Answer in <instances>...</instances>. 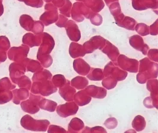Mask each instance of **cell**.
<instances>
[{
	"label": "cell",
	"instance_id": "cell-2",
	"mask_svg": "<svg viewBox=\"0 0 158 133\" xmlns=\"http://www.w3.org/2000/svg\"><path fill=\"white\" fill-rule=\"evenodd\" d=\"M19 1L24 2L27 6H30L31 7H41L43 4V2L42 0H19Z\"/></svg>",
	"mask_w": 158,
	"mask_h": 133
},
{
	"label": "cell",
	"instance_id": "cell-3",
	"mask_svg": "<svg viewBox=\"0 0 158 133\" xmlns=\"http://www.w3.org/2000/svg\"><path fill=\"white\" fill-rule=\"evenodd\" d=\"M7 59L6 53L4 52H0V62H3Z\"/></svg>",
	"mask_w": 158,
	"mask_h": 133
},
{
	"label": "cell",
	"instance_id": "cell-1",
	"mask_svg": "<svg viewBox=\"0 0 158 133\" xmlns=\"http://www.w3.org/2000/svg\"><path fill=\"white\" fill-rule=\"evenodd\" d=\"M10 48V43L6 36H0V50H7Z\"/></svg>",
	"mask_w": 158,
	"mask_h": 133
}]
</instances>
